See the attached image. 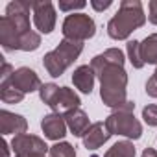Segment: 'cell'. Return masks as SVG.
I'll return each instance as SVG.
<instances>
[{
  "label": "cell",
  "instance_id": "83f0119b",
  "mask_svg": "<svg viewBox=\"0 0 157 157\" xmlns=\"http://www.w3.org/2000/svg\"><path fill=\"white\" fill-rule=\"evenodd\" d=\"M93 157H98V155H93Z\"/></svg>",
  "mask_w": 157,
  "mask_h": 157
},
{
  "label": "cell",
  "instance_id": "5b68a950",
  "mask_svg": "<svg viewBox=\"0 0 157 157\" xmlns=\"http://www.w3.org/2000/svg\"><path fill=\"white\" fill-rule=\"evenodd\" d=\"M133 109H135V102H129L120 107V109H115L107 118H105V128L109 129L111 135H124L128 139H140L142 135V126L140 122L135 118L133 115Z\"/></svg>",
  "mask_w": 157,
  "mask_h": 157
},
{
  "label": "cell",
  "instance_id": "7a4b0ae2",
  "mask_svg": "<svg viewBox=\"0 0 157 157\" xmlns=\"http://www.w3.org/2000/svg\"><path fill=\"white\" fill-rule=\"evenodd\" d=\"M30 10H33V2L15 0L6 8V15L0 19V44L6 52L21 50V41L30 28Z\"/></svg>",
  "mask_w": 157,
  "mask_h": 157
},
{
  "label": "cell",
  "instance_id": "52a82bcc",
  "mask_svg": "<svg viewBox=\"0 0 157 157\" xmlns=\"http://www.w3.org/2000/svg\"><path fill=\"white\" fill-rule=\"evenodd\" d=\"M94 33H96V24L85 13H70L63 21V35H65V39L83 43L85 39L94 37Z\"/></svg>",
  "mask_w": 157,
  "mask_h": 157
},
{
  "label": "cell",
  "instance_id": "2e32d148",
  "mask_svg": "<svg viewBox=\"0 0 157 157\" xmlns=\"http://www.w3.org/2000/svg\"><path fill=\"white\" fill-rule=\"evenodd\" d=\"M140 54H142V61L144 65H157V33L148 35L142 43H140Z\"/></svg>",
  "mask_w": 157,
  "mask_h": 157
},
{
  "label": "cell",
  "instance_id": "30bf717a",
  "mask_svg": "<svg viewBox=\"0 0 157 157\" xmlns=\"http://www.w3.org/2000/svg\"><path fill=\"white\" fill-rule=\"evenodd\" d=\"M15 89H19L21 93L28 94V93H33V91H39L41 89V80L39 76L35 74V70H32L30 67H21L13 72V76L8 80ZM2 83V82H0Z\"/></svg>",
  "mask_w": 157,
  "mask_h": 157
},
{
  "label": "cell",
  "instance_id": "4316f807",
  "mask_svg": "<svg viewBox=\"0 0 157 157\" xmlns=\"http://www.w3.org/2000/svg\"><path fill=\"white\" fill-rule=\"evenodd\" d=\"M142 157H157V151H155L153 148H146V150L142 151Z\"/></svg>",
  "mask_w": 157,
  "mask_h": 157
},
{
  "label": "cell",
  "instance_id": "cb8c5ba5",
  "mask_svg": "<svg viewBox=\"0 0 157 157\" xmlns=\"http://www.w3.org/2000/svg\"><path fill=\"white\" fill-rule=\"evenodd\" d=\"M146 94L151 96V98H157V68L151 74V78L146 82Z\"/></svg>",
  "mask_w": 157,
  "mask_h": 157
},
{
  "label": "cell",
  "instance_id": "d4e9b609",
  "mask_svg": "<svg viewBox=\"0 0 157 157\" xmlns=\"http://www.w3.org/2000/svg\"><path fill=\"white\" fill-rule=\"evenodd\" d=\"M148 19L151 24H157V0H151L148 4Z\"/></svg>",
  "mask_w": 157,
  "mask_h": 157
},
{
  "label": "cell",
  "instance_id": "3957f363",
  "mask_svg": "<svg viewBox=\"0 0 157 157\" xmlns=\"http://www.w3.org/2000/svg\"><path fill=\"white\" fill-rule=\"evenodd\" d=\"M144 22L146 15L142 4L139 0H124V2H120V8L115 13V17L107 22V33L111 39L122 41L128 39L137 28L144 26Z\"/></svg>",
  "mask_w": 157,
  "mask_h": 157
},
{
  "label": "cell",
  "instance_id": "4fadbf2b",
  "mask_svg": "<svg viewBox=\"0 0 157 157\" xmlns=\"http://www.w3.org/2000/svg\"><path fill=\"white\" fill-rule=\"evenodd\" d=\"M109 137H111V133L105 128V122H94L83 133L82 140H83V146L87 150H98L100 146H104L109 140Z\"/></svg>",
  "mask_w": 157,
  "mask_h": 157
},
{
  "label": "cell",
  "instance_id": "e0dca14e",
  "mask_svg": "<svg viewBox=\"0 0 157 157\" xmlns=\"http://www.w3.org/2000/svg\"><path fill=\"white\" fill-rule=\"evenodd\" d=\"M0 100L4 104H19L24 100V93L15 89L10 82H2L0 83Z\"/></svg>",
  "mask_w": 157,
  "mask_h": 157
},
{
  "label": "cell",
  "instance_id": "9a60e30c",
  "mask_svg": "<svg viewBox=\"0 0 157 157\" xmlns=\"http://www.w3.org/2000/svg\"><path fill=\"white\" fill-rule=\"evenodd\" d=\"M65 122H67V126H68V129H70V133L74 135V137H83V133L89 129V117H87V113L83 111V109H72V111H68V113H65Z\"/></svg>",
  "mask_w": 157,
  "mask_h": 157
},
{
  "label": "cell",
  "instance_id": "7402d4cb",
  "mask_svg": "<svg viewBox=\"0 0 157 157\" xmlns=\"http://www.w3.org/2000/svg\"><path fill=\"white\" fill-rule=\"evenodd\" d=\"M142 118L148 126H157V105L150 104L142 109Z\"/></svg>",
  "mask_w": 157,
  "mask_h": 157
},
{
  "label": "cell",
  "instance_id": "ffe728a7",
  "mask_svg": "<svg viewBox=\"0 0 157 157\" xmlns=\"http://www.w3.org/2000/svg\"><path fill=\"white\" fill-rule=\"evenodd\" d=\"M48 157H76V148L70 142H57L50 146Z\"/></svg>",
  "mask_w": 157,
  "mask_h": 157
},
{
  "label": "cell",
  "instance_id": "8992f818",
  "mask_svg": "<svg viewBox=\"0 0 157 157\" xmlns=\"http://www.w3.org/2000/svg\"><path fill=\"white\" fill-rule=\"evenodd\" d=\"M41 100L54 113H68L80 107V96L68 87H57L56 83H43L39 89Z\"/></svg>",
  "mask_w": 157,
  "mask_h": 157
},
{
  "label": "cell",
  "instance_id": "ba28073f",
  "mask_svg": "<svg viewBox=\"0 0 157 157\" xmlns=\"http://www.w3.org/2000/svg\"><path fill=\"white\" fill-rule=\"evenodd\" d=\"M11 148L15 151V157H46V153L50 151V146H46L41 137L32 133L17 135L11 140Z\"/></svg>",
  "mask_w": 157,
  "mask_h": 157
},
{
  "label": "cell",
  "instance_id": "44dd1931",
  "mask_svg": "<svg viewBox=\"0 0 157 157\" xmlns=\"http://www.w3.org/2000/svg\"><path fill=\"white\" fill-rule=\"evenodd\" d=\"M39 46H41V35L35 33L33 30L28 32V33L24 35V39L21 41V50H22V52H33V50H37Z\"/></svg>",
  "mask_w": 157,
  "mask_h": 157
},
{
  "label": "cell",
  "instance_id": "8fae6325",
  "mask_svg": "<svg viewBox=\"0 0 157 157\" xmlns=\"http://www.w3.org/2000/svg\"><path fill=\"white\" fill-rule=\"evenodd\" d=\"M67 128L68 126L65 122V117H61V113L44 115L41 120V129H43L44 137L50 140H61L67 135Z\"/></svg>",
  "mask_w": 157,
  "mask_h": 157
},
{
  "label": "cell",
  "instance_id": "484cf974",
  "mask_svg": "<svg viewBox=\"0 0 157 157\" xmlns=\"http://www.w3.org/2000/svg\"><path fill=\"white\" fill-rule=\"evenodd\" d=\"M111 0H104V2H100V0H93L91 2V6L96 10V11H104V10H107V8H111Z\"/></svg>",
  "mask_w": 157,
  "mask_h": 157
},
{
  "label": "cell",
  "instance_id": "ac0fdd59",
  "mask_svg": "<svg viewBox=\"0 0 157 157\" xmlns=\"http://www.w3.org/2000/svg\"><path fill=\"white\" fill-rule=\"evenodd\" d=\"M104 157H135V146L131 140H118L105 151Z\"/></svg>",
  "mask_w": 157,
  "mask_h": 157
},
{
  "label": "cell",
  "instance_id": "7c38bea8",
  "mask_svg": "<svg viewBox=\"0 0 157 157\" xmlns=\"http://www.w3.org/2000/svg\"><path fill=\"white\" fill-rule=\"evenodd\" d=\"M26 129H28V122L22 115H15L8 109L0 111V133L2 135L15 133V137H17V135L26 133Z\"/></svg>",
  "mask_w": 157,
  "mask_h": 157
},
{
  "label": "cell",
  "instance_id": "6da1fadb",
  "mask_svg": "<svg viewBox=\"0 0 157 157\" xmlns=\"http://www.w3.org/2000/svg\"><path fill=\"white\" fill-rule=\"evenodd\" d=\"M124 59L126 57L120 48H107L91 61V67L100 80V96L104 104L113 109H120L128 104V72L124 70Z\"/></svg>",
  "mask_w": 157,
  "mask_h": 157
},
{
  "label": "cell",
  "instance_id": "9c48e42d",
  "mask_svg": "<svg viewBox=\"0 0 157 157\" xmlns=\"http://www.w3.org/2000/svg\"><path fill=\"white\" fill-rule=\"evenodd\" d=\"M33 22L41 33H52L56 28V10L50 0L33 2Z\"/></svg>",
  "mask_w": 157,
  "mask_h": 157
},
{
  "label": "cell",
  "instance_id": "277c9868",
  "mask_svg": "<svg viewBox=\"0 0 157 157\" xmlns=\"http://www.w3.org/2000/svg\"><path fill=\"white\" fill-rule=\"evenodd\" d=\"M83 50V43L80 41H70V39H63L52 52L44 54L43 57V65L46 68V72L52 78H59L63 76V72L78 59V56Z\"/></svg>",
  "mask_w": 157,
  "mask_h": 157
},
{
  "label": "cell",
  "instance_id": "5bb4252c",
  "mask_svg": "<svg viewBox=\"0 0 157 157\" xmlns=\"http://www.w3.org/2000/svg\"><path fill=\"white\" fill-rule=\"evenodd\" d=\"M94 80H96V74L93 70L91 65H82L78 67L72 74V83L76 85V89H80L82 93L85 94H91L93 93V87H94Z\"/></svg>",
  "mask_w": 157,
  "mask_h": 157
},
{
  "label": "cell",
  "instance_id": "603a6c76",
  "mask_svg": "<svg viewBox=\"0 0 157 157\" xmlns=\"http://www.w3.org/2000/svg\"><path fill=\"white\" fill-rule=\"evenodd\" d=\"M87 4L83 2V0H76V2H74V0H72V2H65V0H61V2H59V10L61 11H72L74 13V10H83Z\"/></svg>",
  "mask_w": 157,
  "mask_h": 157
},
{
  "label": "cell",
  "instance_id": "d6986e66",
  "mask_svg": "<svg viewBox=\"0 0 157 157\" xmlns=\"http://www.w3.org/2000/svg\"><path fill=\"white\" fill-rule=\"evenodd\" d=\"M126 50H128V59L133 65V68H142L144 67V61H142V54H140V43L135 41V39L133 41H128Z\"/></svg>",
  "mask_w": 157,
  "mask_h": 157
}]
</instances>
